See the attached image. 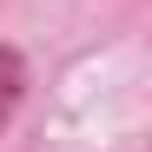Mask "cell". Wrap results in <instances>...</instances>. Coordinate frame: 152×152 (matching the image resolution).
Instances as JSON below:
<instances>
[{
    "instance_id": "6da1fadb",
    "label": "cell",
    "mask_w": 152,
    "mask_h": 152,
    "mask_svg": "<svg viewBox=\"0 0 152 152\" xmlns=\"http://www.w3.org/2000/svg\"><path fill=\"white\" fill-rule=\"evenodd\" d=\"M20 93H27V60H20L13 46H0V126L13 119V106H20Z\"/></svg>"
}]
</instances>
